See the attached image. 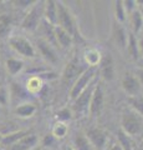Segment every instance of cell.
I'll return each instance as SVG.
<instances>
[{
    "label": "cell",
    "mask_w": 143,
    "mask_h": 150,
    "mask_svg": "<svg viewBox=\"0 0 143 150\" xmlns=\"http://www.w3.org/2000/svg\"><path fill=\"white\" fill-rule=\"evenodd\" d=\"M117 144L122 150H135L136 143L135 139L131 138L128 134H126L122 129H118L117 131Z\"/></svg>",
    "instance_id": "obj_23"
},
{
    "label": "cell",
    "mask_w": 143,
    "mask_h": 150,
    "mask_svg": "<svg viewBox=\"0 0 143 150\" xmlns=\"http://www.w3.org/2000/svg\"><path fill=\"white\" fill-rule=\"evenodd\" d=\"M0 150H3V146H1V145H0Z\"/></svg>",
    "instance_id": "obj_47"
},
{
    "label": "cell",
    "mask_w": 143,
    "mask_h": 150,
    "mask_svg": "<svg viewBox=\"0 0 143 150\" xmlns=\"http://www.w3.org/2000/svg\"><path fill=\"white\" fill-rule=\"evenodd\" d=\"M138 9H140V11H141V14H142V15H143V8H138Z\"/></svg>",
    "instance_id": "obj_44"
},
{
    "label": "cell",
    "mask_w": 143,
    "mask_h": 150,
    "mask_svg": "<svg viewBox=\"0 0 143 150\" xmlns=\"http://www.w3.org/2000/svg\"><path fill=\"white\" fill-rule=\"evenodd\" d=\"M67 125L66 124H63V123H59V121H56L54 125V128H52V135L56 139H62V138H65L66 137V134H67Z\"/></svg>",
    "instance_id": "obj_33"
},
{
    "label": "cell",
    "mask_w": 143,
    "mask_h": 150,
    "mask_svg": "<svg viewBox=\"0 0 143 150\" xmlns=\"http://www.w3.org/2000/svg\"><path fill=\"white\" fill-rule=\"evenodd\" d=\"M55 118L59 123H63L66 124L67 121H70L72 118H73V114H72V110L71 108H62V109H60L59 111H56V114H55Z\"/></svg>",
    "instance_id": "obj_31"
},
{
    "label": "cell",
    "mask_w": 143,
    "mask_h": 150,
    "mask_svg": "<svg viewBox=\"0 0 143 150\" xmlns=\"http://www.w3.org/2000/svg\"><path fill=\"white\" fill-rule=\"evenodd\" d=\"M9 46L15 51L16 54L21 55L22 58L34 59L36 56V48L33 45V43L24 36L15 35L9 39Z\"/></svg>",
    "instance_id": "obj_5"
},
{
    "label": "cell",
    "mask_w": 143,
    "mask_h": 150,
    "mask_svg": "<svg viewBox=\"0 0 143 150\" xmlns=\"http://www.w3.org/2000/svg\"><path fill=\"white\" fill-rule=\"evenodd\" d=\"M44 6L45 1H35V4L26 11L21 21V28L26 31H36L41 21L44 20Z\"/></svg>",
    "instance_id": "obj_2"
},
{
    "label": "cell",
    "mask_w": 143,
    "mask_h": 150,
    "mask_svg": "<svg viewBox=\"0 0 143 150\" xmlns=\"http://www.w3.org/2000/svg\"><path fill=\"white\" fill-rule=\"evenodd\" d=\"M123 6H124V10H126L127 15H130V14H132L133 11L138 9V4L136 0H124Z\"/></svg>",
    "instance_id": "obj_35"
},
{
    "label": "cell",
    "mask_w": 143,
    "mask_h": 150,
    "mask_svg": "<svg viewBox=\"0 0 143 150\" xmlns=\"http://www.w3.org/2000/svg\"><path fill=\"white\" fill-rule=\"evenodd\" d=\"M135 74H136V76L138 78V80H140L141 88H142V93H143V69H138Z\"/></svg>",
    "instance_id": "obj_39"
},
{
    "label": "cell",
    "mask_w": 143,
    "mask_h": 150,
    "mask_svg": "<svg viewBox=\"0 0 143 150\" xmlns=\"http://www.w3.org/2000/svg\"><path fill=\"white\" fill-rule=\"evenodd\" d=\"M128 105H130V109L132 111L143 116V94H140V95L136 96H130L128 98Z\"/></svg>",
    "instance_id": "obj_28"
},
{
    "label": "cell",
    "mask_w": 143,
    "mask_h": 150,
    "mask_svg": "<svg viewBox=\"0 0 143 150\" xmlns=\"http://www.w3.org/2000/svg\"><path fill=\"white\" fill-rule=\"evenodd\" d=\"M17 130H20V129L17 128L15 123L8 121V120H0V135L1 137H5V135H9Z\"/></svg>",
    "instance_id": "obj_32"
},
{
    "label": "cell",
    "mask_w": 143,
    "mask_h": 150,
    "mask_svg": "<svg viewBox=\"0 0 143 150\" xmlns=\"http://www.w3.org/2000/svg\"><path fill=\"white\" fill-rule=\"evenodd\" d=\"M95 86H96V83L93 81L92 84H90V86L87 88L85 91H82L80 95H78L76 99L72 101L71 110H72L73 116H78V118H81V116H84L85 114L89 112L90 101H91L92 93H93Z\"/></svg>",
    "instance_id": "obj_6"
},
{
    "label": "cell",
    "mask_w": 143,
    "mask_h": 150,
    "mask_svg": "<svg viewBox=\"0 0 143 150\" xmlns=\"http://www.w3.org/2000/svg\"><path fill=\"white\" fill-rule=\"evenodd\" d=\"M40 34H41V39L47 41L49 44H51L54 48H57V44H56V39H55V25L50 24L44 19L43 21H41V24L39 26Z\"/></svg>",
    "instance_id": "obj_16"
},
{
    "label": "cell",
    "mask_w": 143,
    "mask_h": 150,
    "mask_svg": "<svg viewBox=\"0 0 143 150\" xmlns=\"http://www.w3.org/2000/svg\"><path fill=\"white\" fill-rule=\"evenodd\" d=\"M55 39H56L57 48L61 49H68L73 41V38L67 31H65L59 26H55Z\"/></svg>",
    "instance_id": "obj_18"
},
{
    "label": "cell",
    "mask_w": 143,
    "mask_h": 150,
    "mask_svg": "<svg viewBox=\"0 0 143 150\" xmlns=\"http://www.w3.org/2000/svg\"><path fill=\"white\" fill-rule=\"evenodd\" d=\"M102 53L97 49H89L85 51L84 54V59H85V64L89 68H98V65L102 60Z\"/></svg>",
    "instance_id": "obj_22"
},
{
    "label": "cell",
    "mask_w": 143,
    "mask_h": 150,
    "mask_svg": "<svg viewBox=\"0 0 143 150\" xmlns=\"http://www.w3.org/2000/svg\"><path fill=\"white\" fill-rule=\"evenodd\" d=\"M13 4H15V6L19 9H27L29 10L35 4V1H33V0H17V1H14Z\"/></svg>",
    "instance_id": "obj_37"
},
{
    "label": "cell",
    "mask_w": 143,
    "mask_h": 150,
    "mask_svg": "<svg viewBox=\"0 0 143 150\" xmlns=\"http://www.w3.org/2000/svg\"><path fill=\"white\" fill-rule=\"evenodd\" d=\"M41 81H50V80H55V79H57V74L55 73V71H52V70H46V71H43V73H40V74H38L36 75Z\"/></svg>",
    "instance_id": "obj_34"
},
{
    "label": "cell",
    "mask_w": 143,
    "mask_h": 150,
    "mask_svg": "<svg viewBox=\"0 0 143 150\" xmlns=\"http://www.w3.org/2000/svg\"><path fill=\"white\" fill-rule=\"evenodd\" d=\"M56 26L67 31L72 38L77 34V25H76L75 16L72 15L71 10L62 1H57V23H56Z\"/></svg>",
    "instance_id": "obj_3"
},
{
    "label": "cell",
    "mask_w": 143,
    "mask_h": 150,
    "mask_svg": "<svg viewBox=\"0 0 143 150\" xmlns=\"http://www.w3.org/2000/svg\"><path fill=\"white\" fill-rule=\"evenodd\" d=\"M114 18H116V21L119 23V24H123V23L127 20V18H128L126 10H124L122 0H117V1H114Z\"/></svg>",
    "instance_id": "obj_29"
},
{
    "label": "cell",
    "mask_w": 143,
    "mask_h": 150,
    "mask_svg": "<svg viewBox=\"0 0 143 150\" xmlns=\"http://www.w3.org/2000/svg\"><path fill=\"white\" fill-rule=\"evenodd\" d=\"M110 150H122V149H121V148H119V146H118V144H113V145H112V146H111V148H110Z\"/></svg>",
    "instance_id": "obj_41"
},
{
    "label": "cell",
    "mask_w": 143,
    "mask_h": 150,
    "mask_svg": "<svg viewBox=\"0 0 143 150\" xmlns=\"http://www.w3.org/2000/svg\"><path fill=\"white\" fill-rule=\"evenodd\" d=\"M98 74L100 76L105 79L107 81L113 80L114 78V63H113V59L111 54H103L102 55V60L98 65Z\"/></svg>",
    "instance_id": "obj_13"
},
{
    "label": "cell",
    "mask_w": 143,
    "mask_h": 150,
    "mask_svg": "<svg viewBox=\"0 0 143 150\" xmlns=\"http://www.w3.org/2000/svg\"><path fill=\"white\" fill-rule=\"evenodd\" d=\"M112 39L114 41L119 49L126 50V45H127V40H128V33L126 29L123 28L122 24L114 21L112 25Z\"/></svg>",
    "instance_id": "obj_14"
},
{
    "label": "cell",
    "mask_w": 143,
    "mask_h": 150,
    "mask_svg": "<svg viewBox=\"0 0 143 150\" xmlns=\"http://www.w3.org/2000/svg\"><path fill=\"white\" fill-rule=\"evenodd\" d=\"M126 51L128 56L133 60L137 62L140 56V50H138V38L133 33H128V40H127V45H126Z\"/></svg>",
    "instance_id": "obj_20"
},
{
    "label": "cell",
    "mask_w": 143,
    "mask_h": 150,
    "mask_svg": "<svg viewBox=\"0 0 143 150\" xmlns=\"http://www.w3.org/2000/svg\"><path fill=\"white\" fill-rule=\"evenodd\" d=\"M36 110H38V106H36V104L34 101L24 103V104H20V105H17L16 108H14L15 114L19 116V118H22V119H27V118L34 116Z\"/></svg>",
    "instance_id": "obj_19"
},
{
    "label": "cell",
    "mask_w": 143,
    "mask_h": 150,
    "mask_svg": "<svg viewBox=\"0 0 143 150\" xmlns=\"http://www.w3.org/2000/svg\"><path fill=\"white\" fill-rule=\"evenodd\" d=\"M86 138L95 150H105L107 148L108 137L107 133L101 128H91L86 131Z\"/></svg>",
    "instance_id": "obj_9"
},
{
    "label": "cell",
    "mask_w": 143,
    "mask_h": 150,
    "mask_svg": "<svg viewBox=\"0 0 143 150\" xmlns=\"http://www.w3.org/2000/svg\"><path fill=\"white\" fill-rule=\"evenodd\" d=\"M138 148H140V150H143V138L141 139V143H140V146Z\"/></svg>",
    "instance_id": "obj_42"
},
{
    "label": "cell",
    "mask_w": 143,
    "mask_h": 150,
    "mask_svg": "<svg viewBox=\"0 0 143 150\" xmlns=\"http://www.w3.org/2000/svg\"><path fill=\"white\" fill-rule=\"evenodd\" d=\"M97 75H98L97 68H87L85 71L77 78V80L73 83V85L71 86V89H70V100L73 101L82 91H85L86 89L90 86V84H92L95 81V79H96Z\"/></svg>",
    "instance_id": "obj_4"
},
{
    "label": "cell",
    "mask_w": 143,
    "mask_h": 150,
    "mask_svg": "<svg viewBox=\"0 0 143 150\" xmlns=\"http://www.w3.org/2000/svg\"><path fill=\"white\" fill-rule=\"evenodd\" d=\"M121 129L133 139L143 138V116L137 112L127 109L122 112L121 116Z\"/></svg>",
    "instance_id": "obj_1"
},
{
    "label": "cell",
    "mask_w": 143,
    "mask_h": 150,
    "mask_svg": "<svg viewBox=\"0 0 143 150\" xmlns=\"http://www.w3.org/2000/svg\"><path fill=\"white\" fill-rule=\"evenodd\" d=\"M24 62L21 59H17V58H9L6 59L5 62V68H6V71L15 76V75L20 74L22 70H24Z\"/></svg>",
    "instance_id": "obj_24"
},
{
    "label": "cell",
    "mask_w": 143,
    "mask_h": 150,
    "mask_svg": "<svg viewBox=\"0 0 143 150\" xmlns=\"http://www.w3.org/2000/svg\"><path fill=\"white\" fill-rule=\"evenodd\" d=\"M121 86L123 89V91L128 95V98L143 94L140 80H138V78L136 76V74H133L131 71H126L123 74L122 80H121Z\"/></svg>",
    "instance_id": "obj_10"
},
{
    "label": "cell",
    "mask_w": 143,
    "mask_h": 150,
    "mask_svg": "<svg viewBox=\"0 0 143 150\" xmlns=\"http://www.w3.org/2000/svg\"><path fill=\"white\" fill-rule=\"evenodd\" d=\"M72 148L75 150H95L90 144L89 139L86 138V135L82 133H77L75 135L72 140Z\"/></svg>",
    "instance_id": "obj_26"
},
{
    "label": "cell",
    "mask_w": 143,
    "mask_h": 150,
    "mask_svg": "<svg viewBox=\"0 0 143 150\" xmlns=\"http://www.w3.org/2000/svg\"><path fill=\"white\" fill-rule=\"evenodd\" d=\"M36 50L40 53V55L43 56V59L46 63H49L51 65H55L59 63V54L56 53V48H54L51 44L43 40L41 38H39L36 40Z\"/></svg>",
    "instance_id": "obj_11"
},
{
    "label": "cell",
    "mask_w": 143,
    "mask_h": 150,
    "mask_svg": "<svg viewBox=\"0 0 143 150\" xmlns=\"http://www.w3.org/2000/svg\"><path fill=\"white\" fill-rule=\"evenodd\" d=\"M1 139H3V137H1V135H0V142H1Z\"/></svg>",
    "instance_id": "obj_45"
},
{
    "label": "cell",
    "mask_w": 143,
    "mask_h": 150,
    "mask_svg": "<svg viewBox=\"0 0 143 150\" xmlns=\"http://www.w3.org/2000/svg\"><path fill=\"white\" fill-rule=\"evenodd\" d=\"M128 18H130V23H131V28H132L131 33L137 35L138 33H141L142 26H143V15L141 14L140 9H137V10H135L132 14H130Z\"/></svg>",
    "instance_id": "obj_25"
},
{
    "label": "cell",
    "mask_w": 143,
    "mask_h": 150,
    "mask_svg": "<svg viewBox=\"0 0 143 150\" xmlns=\"http://www.w3.org/2000/svg\"><path fill=\"white\" fill-rule=\"evenodd\" d=\"M56 138H55L54 137V135L52 134H47V135H45V137H44V139H43V145H44V146L45 148H49V146H52V145L55 144V142H56Z\"/></svg>",
    "instance_id": "obj_38"
},
{
    "label": "cell",
    "mask_w": 143,
    "mask_h": 150,
    "mask_svg": "<svg viewBox=\"0 0 143 150\" xmlns=\"http://www.w3.org/2000/svg\"><path fill=\"white\" fill-rule=\"evenodd\" d=\"M103 103H105V94L101 85L96 84V86L92 93V98L90 101V108H89V112L92 118H97L101 114L103 108Z\"/></svg>",
    "instance_id": "obj_12"
},
{
    "label": "cell",
    "mask_w": 143,
    "mask_h": 150,
    "mask_svg": "<svg viewBox=\"0 0 143 150\" xmlns=\"http://www.w3.org/2000/svg\"><path fill=\"white\" fill-rule=\"evenodd\" d=\"M9 104V90L5 86H0V106Z\"/></svg>",
    "instance_id": "obj_36"
},
{
    "label": "cell",
    "mask_w": 143,
    "mask_h": 150,
    "mask_svg": "<svg viewBox=\"0 0 143 150\" xmlns=\"http://www.w3.org/2000/svg\"><path fill=\"white\" fill-rule=\"evenodd\" d=\"M9 104H11L14 108L17 105L24 104V103L33 101V94L27 91V89L21 85L20 83L13 81L9 86Z\"/></svg>",
    "instance_id": "obj_7"
},
{
    "label": "cell",
    "mask_w": 143,
    "mask_h": 150,
    "mask_svg": "<svg viewBox=\"0 0 143 150\" xmlns=\"http://www.w3.org/2000/svg\"><path fill=\"white\" fill-rule=\"evenodd\" d=\"M141 33H142V34H143V26H142V30H141Z\"/></svg>",
    "instance_id": "obj_46"
},
{
    "label": "cell",
    "mask_w": 143,
    "mask_h": 150,
    "mask_svg": "<svg viewBox=\"0 0 143 150\" xmlns=\"http://www.w3.org/2000/svg\"><path fill=\"white\" fill-rule=\"evenodd\" d=\"M38 142H39L38 137L33 133H29L24 138H21L17 143L11 145L10 148H8L6 150H34L36 145H38Z\"/></svg>",
    "instance_id": "obj_15"
},
{
    "label": "cell",
    "mask_w": 143,
    "mask_h": 150,
    "mask_svg": "<svg viewBox=\"0 0 143 150\" xmlns=\"http://www.w3.org/2000/svg\"><path fill=\"white\" fill-rule=\"evenodd\" d=\"M138 50H140V56L143 58V35L138 38Z\"/></svg>",
    "instance_id": "obj_40"
},
{
    "label": "cell",
    "mask_w": 143,
    "mask_h": 150,
    "mask_svg": "<svg viewBox=\"0 0 143 150\" xmlns=\"http://www.w3.org/2000/svg\"><path fill=\"white\" fill-rule=\"evenodd\" d=\"M29 133H31L30 130H24V129H20L17 131H14V133L9 134V135H5V137H3L1 142H0V145H1L3 148H10L11 145H14L15 143H17L21 138H24L25 135H27Z\"/></svg>",
    "instance_id": "obj_21"
},
{
    "label": "cell",
    "mask_w": 143,
    "mask_h": 150,
    "mask_svg": "<svg viewBox=\"0 0 143 150\" xmlns=\"http://www.w3.org/2000/svg\"><path fill=\"white\" fill-rule=\"evenodd\" d=\"M25 88L27 89V91L30 94L34 95V94H38L41 90V88H43V81H41L38 76H31L29 80L26 81Z\"/></svg>",
    "instance_id": "obj_30"
},
{
    "label": "cell",
    "mask_w": 143,
    "mask_h": 150,
    "mask_svg": "<svg viewBox=\"0 0 143 150\" xmlns=\"http://www.w3.org/2000/svg\"><path fill=\"white\" fill-rule=\"evenodd\" d=\"M89 68L86 64H82L80 63L78 60L75 58L70 60L67 64L65 69L62 71V83L66 84V85H73V83L77 80V78L85 71V70Z\"/></svg>",
    "instance_id": "obj_8"
},
{
    "label": "cell",
    "mask_w": 143,
    "mask_h": 150,
    "mask_svg": "<svg viewBox=\"0 0 143 150\" xmlns=\"http://www.w3.org/2000/svg\"><path fill=\"white\" fill-rule=\"evenodd\" d=\"M65 150H75V149H73V148H72V146H67V148H66V149H65Z\"/></svg>",
    "instance_id": "obj_43"
},
{
    "label": "cell",
    "mask_w": 143,
    "mask_h": 150,
    "mask_svg": "<svg viewBox=\"0 0 143 150\" xmlns=\"http://www.w3.org/2000/svg\"><path fill=\"white\" fill-rule=\"evenodd\" d=\"M13 28V19L9 14H0V39L10 34Z\"/></svg>",
    "instance_id": "obj_27"
},
{
    "label": "cell",
    "mask_w": 143,
    "mask_h": 150,
    "mask_svg": "<svg viewBox=\"0 0 143 150\" xmlns=\"http://www.w3.org/2000/svg\"><path fill=\"white\" fill-rule=\"evenodd\" d=\"M44 19L47 23H50V24L56 26V23H57V1H55V0H47V1H45Z\"/></svg>",
    "instance_id": "obj_17"
}]
</instances>
